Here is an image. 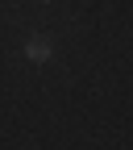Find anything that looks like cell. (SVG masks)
Returning <instances> with one entry per match:
<instances>
[{
	"label": "cell",
	"instance_id": "cell-2",
	"mask_svg": "<svg viewBox=\"0 0 133 150\" xmlns=\"http://www.w3.org/2000/svg\"><path fill=\"white\" fill-rule=\"evenodd\" d=\"M42 4H50V0H42Z\"/></svg>",
	"mask_w": 133,
	"mask_h": 150
},
{
	"label": "cell",
	"instance_id": "cell-1",
	"mask_svg": "<svg viewBox=\"0 0 133 150\" xmlns=\"http://www.w3.org/2000/svg\"><path fill=\"white\" fill-rule=\"evenodd\" d=\"M25 59L29 63H50L54 59V46H50V38H42V33H33V38H25Z\"/></svg>",
	"mask_w": 133,
	"mask_h": 150
}]
</instances>
